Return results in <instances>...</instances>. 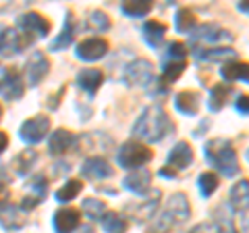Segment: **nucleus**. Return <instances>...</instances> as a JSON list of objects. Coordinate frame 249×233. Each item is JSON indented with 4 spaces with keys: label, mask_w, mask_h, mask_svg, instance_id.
<instances>
[{
    "label": "nucleus",
    "mask_w": 249,
    "mask_h": 233,
    "mask_svg": "<svg viewBox=\"0 0 249 233\" xmlns=\"http://www.w3.org/2000/svg\"><path fill=\"white\" fill-rule=\"evenodd\" d=\"M175 129H177L175 123L170 121L164 106L156 102V104H150L142 115H139V119L135 121L131 134H133L137 139H142V142L158 144L162 139H166L170 134H175Z\"/></svg>",
    "instance_id": "obj_1"
},
{
    "label": "nucleus",
    "mask_w": 249,
    "mask_h": 233,
    "mask_svg": "<svg viewBox=\"0 0 249 233\" xmlns=\"http://www.w3.org/2000/svg\"><path fill=\"white\" fill-rule=\"evenodd\" d=\"M204 156L208 160V165L216 169L218 173H222L224 177H235L239 175V158H237V150L232 146L231 139L224 137H214L208 139L204 146Z\"/></svg>",
    "instance_id": "obj_2"
},
{
    "label": "nucleus",
    "mask_w": 249,
    "mask_h": 233,
    "mask_svg": "<svg viewBox=\"0 0 249 233\" xmlns=\"http://www.w3.org/2000/svg\"><path fill=\"white\" fill-rule=\"evenodd\" d=\"M191 214V206H189V200L183 192H177L173 196L168 198L166 202V208L164 213H162L158 219L154 223V231L156 233H168L177 227H181V225L189 219Z\"/></svg>",
    "instance_id": "obj_3"
},
{
    "label": "nucleus",
    "mask_w": 249,
    "mask_h": 233,
    "mask_svg": "<svg viewBox=\"0 0 249 233\" xmlns=\"http://www.w3.org/2000/svg\"><path fill=\"white\" fill-rule=\"evenodd\" d=\"M187 46L183 42H170L166 46V52L162 54V75H160V81L168 85V83H175L178 77L183 75V71L187 69Z\"/></svg>",
    "instance_id": "obj_4"
},
{
    "label": "nucleus",
    "mask_w": 249,
    "mask_h": 233,
    "mask_svg": "<svg viewBox=\"0 0 249 233\" xmlns=\"http://www.w3.org/2000/svg\"><path fill=\"white\" fill-rule=\"evenodd\" d=\"M235 40L229 29H224L216 23H204L199 25L196 32L191 34L189 42H191V50L196 48H216V46H227Z\"/></svg>",
    "instance_id": "obj_5"
},
{
    "label": "nucleus",
    "mask_w": 249,
    "mask_h": 233,
    "mask_svg": "<svg viewBox=\"0 0 249 233\" xmlns=\"http://www.w3.org/2000/svg\"><path fill=\"white\" fill-rule=\"evenodd\" d=\"M152 150L147 148L143 142H137V139H129L124 142L119 152H116V160L119 165L127 171H135V169H143L147 162L152 160Z\"/></svg>",
    "instance_id": "obj_6"
},
{
    "label": "nucleus",
    "mask_w": 249,
    "mask_h": 233,
    "mask_svg": "<svg viewBox=\"0 0 249 233\" xmlns=\"http://www.w3.org/2000/svg\"><path fill=\"white\" fill-rule=\"evenodd\" d=\"M229 208L239 219L241 229L249 233V179H241L231 188Z\"/></svg>",
    "instance_id": "obj_7"
},
{
    "label": "nucleus",
    "mask_w": 249,
    "mask_h": 233,
    "mask_svg": "<svg viewBox=\"0 0 249 233\" xmlns=\"http://www.w3.org/2000/svg\"><path fill=\"white\" fill-rule=\"evenodd\" d=\"M123 79L131 88H147L154 81V65L147 58H135L124 67Z\"/></svg>",
    "instance_id": "obj_8"
},
{
    "label": "nucleus",
    "mask_w": 249,
    "mask_h": 233,
    "mask_svg": "<svg viewBox=\"0 0 249 233\" xmlns=\"http://www.w3.org/2000/svg\"><path fill=\"white\" fill-rule=\"evenodd\" d=\"M17 27L21 29V34L23 36H27V38H44V36H48L50 34V23L46 17H42L40 13H25V15H21V17L17 19Z\"/></svg>",
    "instance_id": "obj_9"
},
{
    "label": "nucleus",
    "mask_w": 249,
    "mask_h": 233,
    "mask_svg": "<svg viewBox=\"0 0 249 233\" xmlns=\"http://www.w3.org/2000/svg\"><path fill=\"white\" fill-rule=\"evenodd\" d=\"M50 131V119L48 116H31V119H27L25 123L21 125L19 134H21V139L27 144H37L42 142V139L48 136Z\"/></svg>",
    "instance_id": "obj_10"
},
{
    "label": "nucleus",
    "mask_w": 249,
    "mask_h": 233,
    "mask_svg": "<svg viewBox=\"0 0 249 233\" xmlns=\"http://www.w3.org/2000/svg\"><path fill=\"white\" fill-rule=\"evenodd\" d=\"M25 92V81L15 67H9L0 77V96L6 100H19Z\"/></svg>",
    "instance_id": "obj_11"
},
{
    "label": "nucleus",
    "mask_w": 249,
    "mask_h": 233,
    "mask_svg": "<svg viewBox=\"0 0 249 233\" xmlns=\"http://www.w3.org/2000/svg\"><path fill=\"white\" fill-rule=\"evenodd\" d=\"M46 194H48V181H46V177L44 175H34L27 183V192H25V196H23L21 208H25V211L36 208L40 202H44Z\"/></svg>",
    "instance_id": "obj_12"
},
{
    "label": "nucleus",
    "mask_w": 249,
    "mask_h": 233,
    "mask_svg": "<svg viewBox=\"0 0 249 233\" xmlns=\"http://www.w3.org/2000/svg\"><path fill=\"white\" fill-rule=\"evenodd\" d=\"M106 52H108V42L104 38H88V40L77 44V50H75L77 57L81 60H88V63L100 60L102 57H106Z\"/></svg>",
    "instance_id": "obj_13"
},
{
    "label": "nucleus",
    "mask_w": 249,
    "mask_h": 233,
    "mask_svg": "<svg viewBox=\"0 0 249 233\" xmlns=\"http://www.w3.org/2000/svg\"><path fill=\"white\" fill-rule=\"evenodd\" d=\"M160 196H162L160 190H152L150 198L143 200V202H137V204H131L127 208V213L133 216L137 223H145L147 219H154L156 208H158V202H160Z\"/></svg>",
    "instance_id": "obj_14"
},
{
    "label": "nucleus",
    "mask_w": 249,
    "mask_h": 233,
    "mask_svg": "<svg viewBox=\"0 0 249 233\" xmlns=\"http://www.w3.org/2000/svg\"><path fill=\"white\" fill-rule=\"evenodd\" d=\"M34 42L31 38H25L23 34H19L17 29H6L2 36H0V52L4 54V57H13V54H19L23 48H27V46Z\"/></svg>",
    "instance_id": "obj_15"
},
{
    "label": "nucleus",
    "mask_w": 249,
    "mask_h": 233,
    "mask_svg": "<svg viewBox=\"0 0 249 233\" xmlns=\"http://www.w3.org/2000/svg\"><path fill=\"white\" fill-rule=\"evenodd\" d=\"M48 69H50V60L46 58V54L42 52H34L27 60V83L29 85H37L46 75H48Z\"/></svg>",
    "instance_id": "obj_16"
},
{
    "label": "nucleus",
    "mask_w": 249,
    "mask_h": 233,
    "mask_svg": "<svg viewBox=\"0 0 249 233\" xmlns=\"http://www.w3.org/2000/svg\"><path fill=\"white\" fill-rule=\"evenodd\" d=\"M150 183H152V173L147 169H135L123 179V188L137 194V196H143V194L150 192Z\"/></svg>",
    "instance_id": "obj_17"
},
{
    "label": "nucleus",
    "mask_w": 249,
    "mask_h": 233,
    "mask_svg": "<svg viewBox=\"0 0 249 233\" xmlns=\"http://www.w3.org/2000/svg\"><path fill=\"white\" fill-rule=\"evenodd\" d=\"M112 173L114 171L110 162L102 156H89L81 167V175L88 179H106V177H112Z\"/></svg>",
    "instance_id": "obj_18"
},
{
    "label": "nucleus",
    "mask_w": 249,
    "mask_h": 233,
    "mask_svg": "<svg viewBox=\"0 0 249 233\" xmlns=\"http://www.w3.org/2000/svg\"><path fill=\"white\" fill-rule=\"evenodd\" d=\"M193 162V150H191V146L187 144V142H178L175 144V148L168 152V156H166V167L168 169H178V171H185L187 167H189Z\"/></svg>",
    "instance_id": "obj_19"
},
{
    "label": "nucleus",
    "mask_w": 249,
    "mask_h": 233,
    "mask_svg": "<svg viewBox=\"0 0 249 233\" xmlns=\"http://www.w3.org/2000/svg\"><path fill=\"white\" fill-rule=\"evenodd\" d=\"M79 219H81V213L77 208L65 206L54 214V229H56V233H71L79 227Z\"/></svg>",
    "instance_id": "obj_20"
},
{
    "label": "nucleus",
    "mask_w": 249,
    "mask_h": 233,
    "mask_svg": "<svg viewBox=\"0 0 249 233\" xmlns=\"http://www.w3.org/2000/svg\"><path fill=\"white\" fill-rule=\"evenodd\" d=\"M191 54L201 63H224L229 58H235L237 52L231 46H216V48H196Z\"/></svg>",
    "instance_id": "obj_21"
},
{
    "label": "nucleus",
    "mask_w": 249,
    "mask_h": 233,
    "mask_svg": "<svg viewBox=\"0 0 249 233\" xmlns=\"http://www.w3.org/2000/svg\"><path fill=\"white\" fill-rule=\"evenodd\" d=\"M75 146V136L69 129H56L48 139V150L54 156H60Z\"/></svg>",
    "instance_id": "obj_22"
},
{
    "label": "nucleus",
    "mask_w": 249,
    "mask_h": 233,
    "mask_svg": "<svg viewBox=\"0 0 249 233\" xmlns=\"http://www.w3.org/2000/svg\"><path fill=\"white\" fill-rule=\"evenodd\" d=\"M102 81H104V73L100 71V69H83V71L77 75V85H79L83 92H88L89 96H93L100 90Z\"/></svg>",
    "instance_id": "obj_23"
},
{
    "label": "nucleus",
    "mask_w": 249,
    "mask_h": 233,
    "mask_svg": "<svg viewBox=\"0 0 249 233\" xmlns=\"http://www.w3.org/2000/svg\"><path fill=\"white\" fill-rule=\"evenodd\" d=\"M232 96V85L229 83H216L212 90H210V98H208V108L212 113H220L224 106H227L229 98Z\"/></svg>",
    "instance_id": "obj_24"
},
{
    "label": "nucleus",
    "mask_w": 249,
    "mask_h": 233,
    "mask_svg": "<svg viewBox=\"0 0 249 233\" xmlns=\"http://www.w3.org/2000/svg\"><path fill=\"white\" fill-rule=\"evenodd\" d=\"M175 108L181 115L187 116H196L199 111V96L191 90H185V92H178L175 96Z\"/></svg>",
    "instance_id": "obj_25"
},
{
    "label": "nucleus",
    "mask_w": 249,
    "mask_h": 233,
    "mask_svg": "<svg viewBox=\"0 0 249 233\" xmlns=\"http://www.w3.org/2000/svg\"><path fill=\"white\" fill-rule=\"evenodd\" d=\"M220 75L227 81L249 83V63H245V60H231V63H224L220 69Z\"/></svg>",
    "instance_id": "obj_26"
},
{
    "label": "nucleus",
    "mask_w": 249,
    "mask_h": 233,
    "mask_svg": "<svg viewBox=\"0 0 249 233\" xmlns=\"http://www.w3.org/2000/svg\"><path fill=\"white\" fill-rule=\"evenodd\" d=\"M164 34H166V25L160 21H145L143 23V40L150 48H160L164 42Z\"/></svg>",
    "instance_id": "obj_27"
},
{
    "label": "nucleus",
    "mask_w": 249,
    "mask_h": 233,
    "mask_svg": "<svg viewBox=\"0 0 249 233\" xmlns=\"http://www.w3.org/2000/svg\"><path fill=\"white\" fill-rule=\"evenodd\" d=\"M73 36H75V25H73V19H71V13H67V19H65V27L62 32L58 34V38L50 44V50L56 52V50H65L71 46L73 42Z\"/></svg>",
    "instance_id": "obj_28"
},
{
    "label": "nucleus",
    "mask_w": 249,
    "mask_h": 233,
    "mask_svg": "<svg viewBox=\"0 0 249 233\" xmlns=\"http://www.w3.org/2000/svg\"><path fill=\"white\" fill-rule=\"evenodd\" d=\"M191 233H235V227H232L231 219H227V216H220V219H216L212 223L197 225V227L193 229Z\"/></svg>",
    "instance_id": "obj_29"
},
{
    "label": "nucleus",
    "mask_w": 249,
    "mask_h": 233,
    "mask_svg": "<svg viewBox=\"0 0 249 233\" xmlns=\"http://www.w3.org/2000/svg\"><path fill=\"white\" fill-rule=\"evenodd\" d=\"M121 11L131 19H142L152 11V2L150 0H129L121 4Z\"/></svg>",
    "instance_id": "obj_30"
},
{
    "label": "nucleus",
    "mask_w": 249,
    "mask_h": 233,
    "mask_svg": "<svg viewBox=\"0 0 249 233\" xmlns=\"http://www.w3.org/2000/svg\"><path fill=\"white\" fill-rule=\"evenodd\" d=\"M100 221H102V227L106 233H124L127 231V221L114 211H106Z\"/></svg>",
    "instance_id": "obj_31"
},
{
    "label": "nucleus",
    "mask_w": 249,
    "mask_h": 233,
    "mask_svg": "<svg viewBox=\"0 0 249 233\" xmlns=\"http://www.w3.org/2000/svg\"><path fill=\"white\" fill-rule=\"evenodd\" d=\"M0 223H2L4 229H19L23 227L25 221L21 219L17 208H13L11 204H4V206H0Z\"/></svg>",
    "instance_id": "obj_32"
},
{
    "label": "nucleus",
    "mask_w": 249,
    "mask_h": 233,
    "mask_svg": "<svg viewBox=\"0 0 249 233\" xmlns=\"http://www.w3.org/2000/svg\"><path fill=\"white\" fill-rule=\"evenodd\" d=\"M218 185H220V181H218V175L212 173V171H206V173H201L197 177V190L201 194V198H210L218 190Z\"/></svg>",
    "instance_id": "obj_33"
},
{
    "label": "nucleus",
    "mask_w": 249,
    "mask_h": 233,
    "mask_svg": "<svg viewBox=\"0 0 249 233\" xmlns=\"http://www.w3.org/2000/svg\"><path fill=\"white\" fill-rule=\"evenodd\" d=\"M196 25V15L191 13V9H178L177 11V17H175V29L178 34H187L191 32V27Z\"/></svg>",
    "instance_id": "obj_34"
},
{
    "label": "nucleus",
    "mask_w": 249,
    "mask_h": 233,
    "mask_svg": "<svg viewBox=\"0 0 249 233\" xmlns=\"http://www.w3.org/2000/svg\"><path fill=\"white\" fill-rule=\"evenodd\" d=\"M83 190V185L79 179H69L65 185H60L58 192H56V200L58 202H71L75 196H79Z\"/></svg>",
    "instance_id": "obj_35"
},
{
    "label": "nucleus",
    "mask_w": 249,
    "mask_h": 233,
    "mask_svg": "<svg viewBox=\"0 0 249 233\" xmlns=\"http://www.w3.org/2000/svg\"><path fill=\"white\" fill-rule=\"evenodd\" d=\"M36 158H37L36 150H25V152H21L19 156L13 160V169L17 171V175H25L27 171L31 169V165L36 162Z\"/></svg>",
    "instance_id": "obj_36"
},
{
    "label": "nucleus",
    "mask_w": 249,
    "mask_h": 233,
    "mask_svg": "<svg viewBox=\"0 0 249 233\" xmlns=\"http://www.w3.org/2000/svg\"><path fill=\"white\" fill-rule=\"evenodd\" d=\"M83 211L89 214V219H91V221H100V219H102V214L106 213V206H104V202L88 198V200L83 202Z\"/></svg>",
    "instance_id": "obj_37"
},
{
    "label": "nucleus",
    "mask_w": 249,
    "mask_h": 233,
    "mask_svg": "<svg viewBox=\"0 0 249 233\" xmlns=\"http://www.w3.org/2000/svg\"><path fill=\"white\" fill-rule=\"evenodd\" d=\"M89 27L98 29V32H108V29H110V19H108V15L102 11H93L89 17Z\"/></svg>",
    "instance_id": "obj_38"
},
{
    "label": "nucleus",
    "mask_w": 249,
    "mask_h": 233,
    "mask_svg": "<svg viewBox=\"0 0 249 233\" xmlns=\"http://www.w3.org/2000/svg\"><path fill=\"white\" fill-rule=\"evenodd\" d=\"M235 108L241 113V115H249V96L247 94H241L235 102Z\"/></svg>",
    "instance_id": "obj_39"
},
{
    "label": "nucleus",
    "mask_w": 249,
    "mask_h": 233,
    "mask_svg": "<svg viewBox=\"0 0 249 233\" xmlns=\"http://www.w3.org/2000/svg\"><path fill=\"white\" fill-rule=\"evenodd\" d=\"M4 204H9V188L0 183V206H4Z\"/></svg>",
    "instance_id": "obj_40"
},
{
    "label": "nucleus",
    "mask_w": 249,
    "mask_h": 233,
    "mask_svg": "<svg viewBox=\"0 0 249 233\" xmlns=\"http://www.w3.org/2000/svg\"><path fill=\"white\" fill-rule=\"evenodd\" d=\"M158 173H160V177H168V179H175V177H177V171L168 169V167H162Z\"/></svg>",
    "instance_id": "obj_41"
},
{
    "label": "nucleus",
    "mask_w": 249,
    "mask_h": 233,
    "mask_svg": "<svg viewBox=\"0 0 249 233\" xmlns=\"http://www.w3.org/2000/svg\"><path fill=\"white\" fill-rule=\"evenodd\" d=\"M6 146H9V136H6L4 131H0V154L6 150Z\"/></svg>",
    "instance_id": "obj_42"
},
{
    "label": "nucleus",
    "mask_w": 249,
    "mask_h": 233,
    "mask_svg": "<svg viewBox=\"0 0 249 233\" xmlns=\"http://www.w3.org/2000/svg\"><path fill=\"white\" fill-rule=\"evenodd\" d=\"M237 9H239L241 13L249 15V0H243V2H239V4H237Z\"/></svg>",
    "instance_id": "obj_43"
},
{
    "label": "nucleus",
    "mask_w": 249,
    "mask_h": 233,
    "mask_svg": "<svg viewBox=\"0 0 249 233\" xmlns=\"http://www.w3.org/2000/svg\"><path fill=\"white\" fill-rule=\"evenodd\" d=\"M2 32H4V27H2V25H0V36H2Z\"/></svg>",
    "instance_id": "obj_44"
},
{
    "label": "nucleus",
    "mask_w": 249,
    "mask_h": 233,
    "mask_svg": "<svg viewBox=\"0 0 249 233\" xmlns=\"http://www.w3.org/2000/svg\"><path fill=\"white\" fill-rule=\"evenodd\" d=\"M0 119H2V106H0Z\"/></svg>",
    "instance_id": "obj_45"
},
{
    "label": "nucleus",
    "mask_w": 249,
    "mask_h": 233,
    "mask_svg": "<svg viewBox=\"0 0 249 233\" xmlns=\"http://www.w3.org/2000/svg\"><path fill=\"white\" fill-rule=\"evenodd\" d=\"M245 156H247V160H249V150H247V154H245Z\"/></svg>",
    "instance_id": "obj_46"
}]
</instances>
